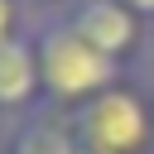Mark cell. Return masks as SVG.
I'll list each match as a JSON object with an SVG mask.
<instances>
[{
  "mask_svg": "<svg viewBox=\"0 0 154 154\" xmlns=\"http://www.w3.org/2000/svg\"><path fill=\"white\" fill-rule=\"evenodd\" d=\"M29 34H34V53H38V77H43V101L38 106L77 111L91 96L125 82V67L111 63L106 53H96L63 14H34Z\"/></svg>",
  "mask_w": 154,
  "mask_h": 154,
  "instance_id": "cell-1",
  "label": "cell"
},
{
  "mask_svg": "<svg viewBox=\"0 0 154 154\" xmlns=\"http://www.w3.org/2000/svg\"><path fill=\"white\" fill-rule=\"evenodd\" d=\"M82 154H149L154 149V96L135 82H116L87 106L67 111Z\"/></svg>",
  "mask_w": 154,
  "mask_h": 154,
  "instance_id": "cell-2",
  "label": "cell"
},
{
  "mask_svg": "<svg viewBox=\"0 0 154 154\" xmlns=\"http://www.w3.org/2000/svg\"><path fill=\"white\" fill-rule=\"evenodd\" d=\"M96 53H106L111 63H120L125 72L149 58V19L135 14L125 0H72L67 10H58Z\"/></svg>",
  "mask_w": 154,
  "mask_h": 154,
  "instance_id": "cell-3",
  "label": "cell"
},
{
  "mask_svg": "<svg viewBox=\"0 0 154 154\" xmlns=\"http://www.w3.org/2000/svg\"><path fill=\"white\" fill-rule=\"evenodd\" d=\"M0 154H82V149H77V135L67 125V111L34 106V111L10 120V130L0 135Z\"/></svg>",
  "mask_w": 154,
  "mask_h": 154,
  "instance_id": "cell-4",
  "label": "cell"
},
{
  "mask_svg": "<svg viewBox=\"0 0 154 154\" xmlns=\"http://www.w3.org/2000/svg\"><path fill=\"white\" fill-rule=\"evenodd\" d=\"M38 101H43V77H38L34 34H19L0 43V116H24Z\"/></svg>",
  "mask_w": 154,
  "mask_h": 154,
  "instance_id": "cell-5",
  "label": "cell"
},
{
  "mask_svg": "<svg viewBox=\"0 0 154 154\" xmlns=\"http://www.w3.org/2000/svg\"><path fill=\"white\" fill-rule=\"evenodd\" d=\"M29 5L24 0H0V43H10V38H19V34H29Z\"/></svg>",
  "mask_w": 154,
  "mask_h": 154,
  "instance_id": "cell-6",
  "label": "cell"
},
{
  "mask_svg": "<svg viewBox=\"0 0 154 154\" xmlns=\"http://www.w3.org/2000/svg\"><path fill=\"white\" fill-rule=\"evenodd\" d=\"M29 10H38V14H58V10H67L72 0H24Z\"/></svg>",
  "mask_w": 154,
  "mask_h": 154,
  "instance_id": "cell-7",
  "label": "cell"
},
{
  "mask_svg": "<svg viewBox=\"0 0 154 154\" xmlns=\"http://www.w3.org/2000/svg\"><path fill=\"white\" fill-rule=\"evenodd\" d=\"M125 5H130V10H135V14H144V19H149V24H154V0H125Z\"/></svg>",
  "mask_w": 154,
  "mask_h": 154,
  "instance_id": "cell-8",
  "label": "cell"
},
{
  "mask_svg": "<svg viewBox=\"0 0 154 154\" xmlns=\"http://www.w3.org/2000/svg\"><path fill=\"white\" fill-rule=\"evenodd\" d=\"M149 58H154V24H149Z\"/></svg>",
  "mask_w": 154,
  "mask_h": 154,
  "instance_id": "cell-9",
  "label": "cell"
}]
</instances>
